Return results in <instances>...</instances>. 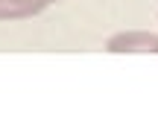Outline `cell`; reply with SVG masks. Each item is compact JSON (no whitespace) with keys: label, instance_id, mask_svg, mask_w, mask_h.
Returning a JSON list of instances; mask_svg holds the SVG:
<instances>
[{"label":"cell","instance_id":"cell-2","mask_svg":"<svg viewBox=\"0 0 158 140\" xmlns=\"http://www.w3.org/2000/svg\"><path fill=\"white\" fill-rule=\"evenodd\" d=\"M53 3L59 0H0V21H23V18L41 15Z\"/></svg>","mask_w":158,"mask_h":140},{"label":"cell","instance_id":"cell-1","mask_svg":"<svg viewBox=\"0 0 158 140\" xmlns=\"http://www.w3.org/2000/svg\"><path fill=\"white\" fill-rule=\"evenodd\" d=\"M108 53H158V32L149 29H123L106 41Z\"/></svg>","mask_w":158,"mask_h":140}]
</instances>
